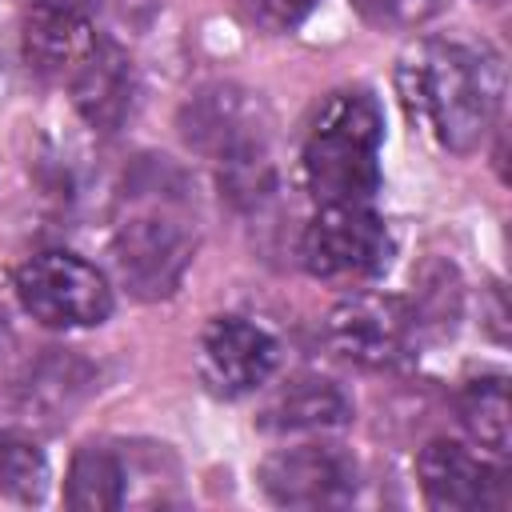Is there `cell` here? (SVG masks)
Here are the masks:
<instances>
[{"mask_svg": "<svg viewBox=\"0 0 512 512\" xmlns=\"http://www.w3.org/2000/svg\"><path fill=\"white\" fill-rule=\"evenodd\" d=\"M416 480L432 508L440 512H472L488 508L500 488L496 468H488L480 456H472L456 440H428L416 456Z\"/></svg>", "mask_w": 512, "mask_h": 512, "instance_id": "obj_11", "label": "cell"}, {"mask_svg": "<svg viewBox=\"0 0 512 512\" xmlns=\"http://www.w3.org/2000/svg\"><path fill=\"white\" fill-rule=\"evenodd\" d=\"M192 248V232L168 212H136L112 232L116 276L136 300H168L192 264Z\"/></svg>", "mask_w": 512, "mask_h": 512, "instance_id": "obj_5", "label": "cell"}, {"mask_svg": "<svg viewBox=\"0 0 512 512\" xmlns=\"http://www.w3.org/2000/svg\"><path fill=\"white\" fill-rule=\"evenodd\" d=\"M384 120L368 92H332L304 140L300 172L320 204H364L380 188Z\"/></svg>", "mask_w": 512, "mask_h": 512, "instance_id": "obj_2", "label": "cell"}, {"mask_svg": "<svg viewBox=\"0 0 512 512\" xmlns=\"http://www.w3.org/2000/svg\"><path fill=\"white\" fill-rule=\"evenodd\" d=\"M260 488L280 508H336L356 492V464L340 448L296 444L260 464Z\"/></svg>", "mask_w": 512, "mask_h": 512, "instance_id": "obj_9", "label": "cell"}, {"mask_svg": "<svg viewBox=\"0 0 512 512\" xmlns=\"http://www.w3.org/2000/svg\"><path fill=\"white\" fill-rule=\"evenodd\" d=\"M352 8L376 28H416L444 8V0H352Z\"/></svg>", "mask_w": 512, "mask_h": 512, "instance_id": "obj_19", "label": "cell"}, {"mask_svg": "<svg viewBox=\"0 0 512 512\" xmlns=\"http://www.w3.org/2000/svg\"><path fill=\"white\" fill-rule=\"evenodd\" d=\"M64 504L72 512H112L128 504V468L104 444H84L64 480Z\"/></svg>", "mask_w": 512, "mask_h": 512, "instance_id": "obj_15", "label": "cell"}, {"mask_svg": "<svg viewBox=\"0 0 512 512\" xmlns=\"http://www.w3.org/2000/svg\"><path fill=\"white\" fill-rule=\"evenodd\" d=\"M180 136L196 152L228 164L268 148V112L260 96L236 84H208L180 108Z\"/></svg>", "mask_w": 512, "mask_h": 512, "instance_id": "obj_7", "label": "cell"}, {"mask_svg": "<svg viewBox=\"0 0 512 512\" xmlns=\"http://www.w3.org/2000/svg\"><path fill=\"white\" fill-rule=\"evenodd\" d=\"M320 0H248V16L268 32H292Z\"/></svg>", "mask_w": 512, "mask_h": 512, "instance_id": "obj_20", "label": "cell"}, {"mask_svg": "<svg viewBox=\"0 0 512 512\" xmlns=\"http://www.w3.org/2000/svg\"><path fill=\"white\" fill-rule=\"evenodd\" d=\"M136 100V72L128 52H120L112 40H100L88 48V56L72 68V104L84 116V124L100 136L124 128Z\"/></svg>", "mask_w": 512, "mask_h": 512, "instance_id": "obj_10", "label": "cell"}, {"mask_svg": "<svg viewBox=\"0 0 512 512\" xmlns=\"http://www.w3.org/2000/svg\"><path fill=\"white\" fill-rule=\"evenodd\" d=\"M20 308L44 328H92L112 312V288L104 272L72 252H36L12 276Z\"/></svg>", "mask_w": 512, "mask_h": 512, "instance_id": "obj_3", "label": "cell"}, {"mask_svg": "<svg viewBox=\"0 0 512 512\" xmlns=\"http://www.w3.org/2000/svg\"><path fill=\"white\" fill-rule=\"evenodd\" d=\"M456 316H460V276L452 264H432L416 288V308H412L416 332L436 328V336H444L456 328Z\"/></svg>", "mask_w": 512, "mask_h": 512, "instance_id": "obj_18", "label": "cell"}, {"mask_svg": "<svg viewBox=\"0 0 512 512\" xmlns=\"http://www.w3.org/2000/svg\"><path fill=\"white\" fill-rule=\"evenodd\" d=\"M352 420V404L348 396L324 380V376H300V380H288V388H280L260 424L272 428V432H308V428H340Z\"/></svg>", "mask_w": 512, "mask_h": 512, "instance_id": "obj_14", "label": "cell"}, {"mask_svg": "<svg viewBox=\"0 0 512 512\" xmlns=\"http://www.w3.org/2000/svg\"><path fill=\"white\" fill-rule=\"evenodd\" d=\"M416 336L412 304L384 292H360L340 300L324 320V340L336 356L360 368H392L408 356Z\"/></svg>", "mask_w": 512, "mask_h": 512, "instance_id": "obj_6", "label": "cell"}, {"mask_svg": "<svg viewBox=\"0 0 512 512\" xmlns=\"http://www.w3.org/2000/svg\"><path fill=\"white\" fill-rule=\"evenodd\" d=\"M408 120L448 152H472L504 100V64L488 44L420 40L396 64Z\"/></svg>", "mask_w": 512, "mask_h": 512, "instance_id": "obj_1", "label": "cell"}, {"mask_svg": "<svg viewBox=\"0 0 512 512\" xmlns=\"http://www.w3.org/2000/svg\"><path fill=\"white\" fill-rule=\"evenodd\" d=\"M96 388V368L64 348H48L28 364V372L16 384V408L32 424H64Z\"/></svg>", "mask_w": 512, "mask_h": 512, "instance_id": "obj_12", "label": "cell"}, {"mask_svg": "<svg viewBox=\"0 0 512 512\" xmlns=\"http://www.w3.org/2000/svg\"><path fill=\"white\" fill-rule=\"evenodd\" d=\"M388 256L392 236L368 204H320L300 236V264L316 280H368Z\"/></svg>", "mask_w": 512, "mask_h": 512, "instance_id": "obj_4", "label": "cell"}, {"mask_svg": "<svg viewBox=\"0 0 512 512\" xmlns=\"http://www.w3.org/2000/svg\"><path fill=\"white\" fill-rule=\"evenodd\" d=\"M64 4H72V8H80V12H88V16H96L104 0H64Z\"/></svg>", "mask_w": 512, "mask_h": 512, "instance_id": "obj_22", "label": "cell"}, {"mask_svg": "<svg viewBox=\"0 0 512 512\" xmlns=\"http://www.w3.org/2000/svg\"><path fill=\"white\" fill-rule=\"evenodd\" d=\"M48 488V460L44 448L24 436L4 428L0 432V496L20 500V504H36Z\"/></svg>", "mask_w": 512, "mask_h": 512, "instance_id": "obj_17", "label": "cell"}, {"mask_svg": "<svg viewBox=\"0 0 512 512\" xmlns=\"http://www.w3.org/2000/svg\"><path fill=\"white\" fill-rule=\"evenodd\" d=\"M8 344H12V328H8V316H4V308H0V356L8 352Z\"/></svg>", "mask_w": 512, "mask_h": 512, "instance_id": "obj_21", "label": "cell"}, {"mask_svg": "<svg viewBox=\"0 0 512 512\" xmlns=\"http://www.w3.org/2000/svg\"><path fill=\"white\" fill-rule=\"evenodd\" d=\"M460 420L484 452L508 456V380L500 372L472 376L460 388Z\"/></svg>", "mask_w": 512, "mask_h": 512, "instance_id": "obj_16", "label": "cell"}, {"mask_svg": "<svg viewBox=\"0 0 512 512\" xmlns=\"http://www.w3.org/2000/svg\"><path fill=\"white\" fill-rule=\"evenodd\" d=\"M96 44L92 16L64 0H28L24 12V56L44 76H72V68Z\"/></svg>", "mask_w": 512, "mask_h": 512, "instance_id": "obj_13", "label": "cell"}, {"mask_svg": "<svg viewBox=\"0 0 512 512\" xmlns=\"http://www.w3.org/2000/svg\"><path fill=\"white\" fill-rule=\"evenodd\" d=\"M276 364H280V344L268 328L244 316L208 320L200 336V376L216 396L236 400L256 392L276 372Z\"/></svg>", "mask_w": 512, "mask_h": 512, "instance_id": "obj_8", "label": "cell"}]
</instances>
